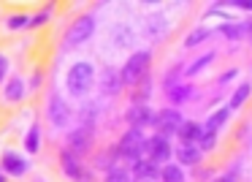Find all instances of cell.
Returning <instances> with one entry per match:
<instances>
[{
	"mask_svg": "<svg viewBox=\"0 0 252 182\" xmlns=\"http://www.w3.org/2000/svg\"><path fill=\"white\" fill-rule=\"evenodd\" d=\"M144 144H147V136H144L141 128H130V131H125V136L120 139V144H117V152L122 155V158L127 160H138L144 152Z\"/></svg>",
	"mask_w": 252,
	"mask_h": 182,
	"instance_id": "cell-3",
	"label": "cell"
},
{
	"mask_svg": "<svg viewBox=\"0 0 252 182\" xmlns=\"http://www.w3.org/2000/svg\"><path fill=\"white\" fill-rule=\"evenodd\" d=\"M201 131H203V128L198 125V122L185 120V122L179 125V131H176V136H179V142H182V144H195V142H198V136H201Z\"/></svg>",
	"mask_w": 252,
	"mask_h": 182,
	"instance_id": "cell-17",
	"label": "cell"
},
{
	"mask_svg": "<svg viewBox=\"0 0 252 182\" xmlns=\"http://www.w3.org/2000/svg\"><path fill=\"white\" fill-rule=\"evenodd\" d=\"M93 33H95V19L90 17V14L79 17L76 22L68 28V33H65V49H73V46L90 41V38H93Z\"/></svg>",
	"mask_w": 252,
	"mask_h": 182,
	"instance_id": "cell-4",
	"label": "cell"
},
{
	"mask_svg": "<svg viewBox=\"0 0 252 182\" xmlns=\"http://www.w3.org/2000/svg\"><path fill=\"white\" fill-rule=\"evenodd\" d=\"M165 93H168L171 104H174V109H176V106L187 104V101H190L192 95H195V87H192V84H187V82H176L174 87H168Z\"/></svg>",
	"mask_w": 252,
	"mask_h": 182,
	"instance_id": "cell-14",
	"label": "cell"
},
{
	"mask_svg": "<svg viewBox=\"0 0 252 182\" xmlns=\"http://www.w3.org/2000/svg\"><path fill=\"white\" fill-rule=\"evenodd\" d=\"M220 33H222L225 41H239V38H244V25L241 22H225L222 28H220Z\"/></svg>",
	"mask_w": 252,
	"mask_h": 182,
	"instance_id": "cell-22",
	"label": "cell"
},
{
	"mask_svg": "<svg viewBox=\"0 0 252 182\" xmlns=\"http://www.w3.org/2000/svg\"><path fill=\"white\" fill-rule=\"evenodd\" d=\"M28 22H30V19L25 17V14H22V17H11V19H8V28H11V30H19V28H25Z\"/></svg>",
	"mask_w": 252,
	"mask_h": 182,
	"instance_id": "cell-27",
	"label": "cell"
},
{
	"mask_svg": "<svg viewBox=\"0 0 252 182\" xmlns=\"http://www.w3.org/2000/svg\"><path fill=\"white\" fill-rule=\"evenodd\" d=\"M230 114H233V111H230V106H220V109L214 111V114H209V117H206V122H203L201 128H203L206 133H217L220 128H225V125H228Z\"/></svg>",
	"mask_w": 252,
	"mask_h": 182,
	"instance_id": "cell-11",
	"label": "cell"
},
{
	"mask_svg": "<svg viewBox=\"0 0 252 182\" xmlns=\"http://www.w3.org/2000/svg\"><path fill=\"white\" fill-rule=\"evenodd\" d=\"M122 71H114V68H106L103 71V79H100V90L106 95H117L122 90Z\"/></svg>",
	"mask_w": 252,
	"mask_h": 182,
	"instance_id": "cell-15",
	"label": "cell"
},
{
	"mask_svg": "<svg viewBox=\"0 0 252 182\" xmlns=\"http://www.w3.org/2000/svg\"><path fill=\"white\" fill-rule=\"evenodd\" d=\"M174 158L179 160V163H185V166H198L201 158H203V152H201L198 144H179V147L174 149Z\"/></svg>",
	"mask_w": 252,
	"mask_h": 182,
	"instance_id": "cell-10",
	"label": "cell"
},
{
	"mask_svg": "<svg viewBox=\"0 0 252 182\" xmlns=\"http://www.w3.org/2000/svg\"><path fill=\"white\" fill-rule=\"evenodd\" d=\"M22 93H25L22 79H11V82L6 84V98L8 101H19V98H22Z\"/></svg>",
	"mask_w": 252,
	"mask_h": 182,
	"instance_id": "cell-25",
	"label": "cell"
},
{
	"mask_svg": "<svg viewBox=\"0 0 252 182\" xmlns=\"http://www.w3.org/2000/svg\"><path fill=\"white\" fill-rule=\"evenodd\" d=\"M198 147H201V152H212V149H217V133H206L201 131V136H198Z\"/></svg>",
	"mask_w": 252,
	"mask_h": 182,
	"instance_id": "cell-24",
	"label": "cell"
},
{
	"mask_svg": "<svg viewBox=\"0 0 252 182\" xmlns=\"http://www.w3.org/2000/svg\"><path fill=\"white\" fill-rule=\"evenodd\" d=\"M244 38H250V44H252V17L244 22Z\"/></svg>",
	"mask_w": 252,
	"mask_h": 182,
	"instance_id": "cell-31",
	"label": "cell"
},
{
	"mask_svg": "<svg viewBox=\"0 0 252 182\" xmlns=\"http://www.w3.org/2000/svg\"><path fill=\"white\" fill-rule=\"evenodd\" d=\"M236 180H239V171H225V174L222 177H217V180H214V182H236Z\"/></svg>",
	"mask_w": 252,
	"mask_h": 182,
	"instance_id": "cell-29",
	"label": "cell"
},
{
	"mask_svg": "<svg viewBox=\"0 0 252 182\" xmlns=\"http://www.w3.org/2000/svg\"><path fill=\"white\" fill-rule=\"evenodd\" d=\"M25 147H28V152H38V147H41V142H38V125H33V128L28 131Z\"/></svg>",
	"mask_w": 252,
	"mask_h": 182,
	"instance_id": "cell-26",
	"label": "cell"
},
{
	"mask_svg": "<svg viewBox=\"0 0 252 182\" xmlns=\"http://www.w3.org/2000/svg\"><path fill=\"white\" fill-rule=\"evenodd\" d=\"M127 122H130V128L158 125V114H155L147 104H133L130 109H127Z\"/></svg>",
	"mask_w": 252,
	"mask_h": 182,
	"instance_id": "cell-7",
	"label": "cell"
},
{
	"mask_svg": "<svg viewBox=\"0 0 252 182\" xmlns=\"http://www.w3.org/2000/svg\"><path fill=\"white\" fill-rule=\"evenodd\" d=\"M63 171H65L71 180H76V182H90V174H84L79 158H76V155H71V152H63Z\"/></svg>",
	"mask_w": 252,
	"mask_h": 182,
	"instance_id": "cell-12",
	"label": "cell"
},
{
	"mask_svg": "<svg viewBox=\"0 0 252 182\" xmlns=\"http://www.w3.org/2000/svg\"><path fill=\"white\" fill-rule=\"evenodd\" d=\"M160 180L163 182H187V177H185V169L179 163H165L160 169Z\"/></svg>",
	"mask_w": 252,
	"mask_h": 182,
	"instance_id": "cell-21",
	"label": "cell"
},
{
	"mask_svg": "<svg viewBox=\"0 0 252 182\" xmlns=\"http://www.w3.org/2000/svg\"><path fill=\"white\" fill-rule=\"evenodd\" d=\"M95 82V68L90 66V63H73L71 68H68L65 73V87L71 95H76V98H82V95L90 93V87H93Z\"/></svg>",
	"mask_w": 252,
	"mask_h": 182,
	"instance_id": "cell-1",
	"label": "cell"
},
{
	"mask_svg": "<svg viewBox=\"0 0 252 182\" xmlns=\"http://www.w3.org/2000/svg\"><path fill=\"white\" fill-rule=\"evenodd\" d=\"M130 174L136 182H155L160 177V166L152 163V160H147V158H138V160H133Z\"/></svg>",
	"mask_w": 252,
	"mask_h": 182,
	"instance_id": "cell-8",
	"label": "cell"
},
{
	"mask_svg": "<svg viewBox=\"0 0 252 182\" xmlns=\"http://www.w3.org/2000/svg\"><path fill=\"white\" fill-rule=\"evenodd\" d=\"M106 182H133V174L127 169H120V166H111L109 174H106Z\"/></svg>",
	"mask_w": 252,
	"mask_h": 182,
	"instance_id": "cell-23",
	"label": "cell"
},
{
	"mask_svg": "<svg viewBox=\"0 0 252 182\" xmlns=\"http://www.w3.org/2000/svg\"><path fill=\"white\" fill-rule=\"evenodd\" d=\"M149 66H152V52L141 49L136 52V55L127 57V63L122 66V82L125 84H141L144 79L149 76Z\"/></svg>",
	"mask_w": 252,
	"mask_h": 182,
	"instance_id": "cell-2",
	"label": "cell"
},
{
	"mask_svg": "<svg viewBox=\"0 0 252 182\" xmlns=\"http://www.w3.org/2000/svg\"><path fill=\"white\" fill-rule=\"evenodd\" d=\"M214 57H217V52H206V55H201L198 60H192L190 66L185 68V76H198V73L203 71V68H209L214 63Z\"/></svg>",
	"mask_w": 252,
	"mask_h": 182,
	"instance_id": "cell-20",
	"label": "cell"
},
{
	"mask_svg": "<svg viewBox=\"0 0 252 182\" xmlns=\"http://www.w3.org/2000/svg\"><path fill=\"white\" fill-rule=\"evenodd\" d=\"M3 169L8 171V174H17V177H22L25 171H28V163H25L19 155H14V152H6L3 155Z\"/></svg>",
	"mask_w": 252,
	"mask_h": 182,
	"instance_id": "cell-18",
	"label": "cell"
},
{
	"mask_svg": "<svg viewBox=\"0 0 252 182\" xmlns=\"http://www.w3.org/2000/svg\"><path fill=\"white\" fill-rule=\"evenodd\" d=\"M185 122V117H182L179 109H174V106H168V109H163L158 114V133L160 136H174L176 131H179V125Z\"/></svg>",
	"mask_w": 252,
	"mask_h": 182,
	"instance_id": "cell-6",
	"label": "cell"
},
{
	"mask_svg": "<svg viewBox=\"0 0 252 182\" xmlns=\"http://www.w3.org/2000/svg\"><path fill=\"white\" fill-rule=\"evenodd\" d=\"M49 11H52V6H46V11H44V14H38V17H33L30 22H33V25H44L46 19H49Z\"/></svg>",
	"mask_w": 252,
	"mask_h": 182,
	"instance_id": "cell-30",
	"label": "cell"
},
{
	"mask_svg": "<svg viewBox=\"0 0 252 182\" xmlns=\"http://www.w3.org/2000/svg\"><path fill=\"white\" fill-rule=\"evenodd\" d=\"M209 38H212V30L203 28V25H198V28L190 30V36L185 38V49H195V46H201L203 41H209Z\"/></svg>",
	"mask_w": 252,
	"mask_h": 182,
	"instance_id": "cell-19",
	"label": "cell"
},
{
	"mask_svg": "<svg viewBox=\"0 0 252 182\" xmlns=\"http://www.w3.org/2000/svg\"><path fill=\"white\" fill-rule=\"evenodd\" d=\"M49 120L55 128H63L68 120H71V111H68L65 101L60 98V95H52L49 98Z\"/></svg>",
	"mask_w": 252,
	"mask_h": 182,
	"instance_id": "cell-9",
	"label": "cell"
},
{
	"mask_svg": "<svg viewBox=\"0 0 252 182\" xmlns=\"http://www.w3.org/2000/svg\"><path fill=\"white\" fill-rule=\"evenodd\" d=\"M6 66H8V60L0 55V79H3V73H6Z\"/></svg>",
	"mask_w": 252,
	"mask_h": 182,
	"instance_id": "cell-32",
	"label": "cell"
},
{
	"mask_svg": "<svg viewBox=\"0 0 252 182\" xmlns=\"http://www.w3.org/2000/svg\"><path fill=\"white\" fill-rule=\"evenodd\" d=\"M236 76H239V68H230V71H225L222 76H220V84H228V82H233Z\"/></svg>",
	"mask_w": 252,
	"mask_h": 182,
	"instance_id": "cell-28",
	"label": "cell"
},
{
	"mask_svg": "<svg viewBox=\"0 0 252 182\" xmlns=\"http://www.w3.org/2000/svg\"><path fill=\"white\" fill-rule=\"evenodd\" d=\"M0 182H6V174H3V171H0Z\"/></svg>",
	"mask_w": 252,
	"mask_h": 182,
	"instance_id": "cell-33",
	"label": "cell"
},
{
	"mask_svg": "<svg viewBox=\"0 0 252 182\" xmlns=\"http://www.w3.org/2000/svg\"><path fill=\"white\" fill-rule=\"evenodd\" d=\"M144 152H147V160H152V163H158L160 169H163V163H168L171 158H174V147H171V142L165 136H152L147 139V144H144Z\"/></svg>",
	"mask_w": 252,
	"mask_h": 182,
	"instance_id": "cell-5",
	"label": "cell"
},
{
	"mask_svg": "<svg viewBox=\"0 0 252 182\" xmlns=\"http://www.w3.org/2000/svg\"><path fill=\"white\" fill-rule=\"evenodd\" d=\"M250 98H252V82H241L239 87L233 90V95H230V101H228L230 111H239V109H241V106H244Z\"/></svg>",
	"mask_w": 252,
	"mask_h": 182,
	"instance_id": "cell-16",
	"label": "cell"
},
{
	"mask_svg": "<svg viewBox=\"0 0 252 182\" xmlns=\"http://www.w3.org/2000/svg\"><path fill=\"white\" fill-rule=\"evenodd\" d=\"M90 144H93V131H87V128H82V131L71 133V139H68V152L71 155H82L90 149Z\"/></svg>",
	"mask_w": 252,
	"mask_h": 182,
	"instance_id": "cell-13",
	"label": "cell"
}]
</instances>
